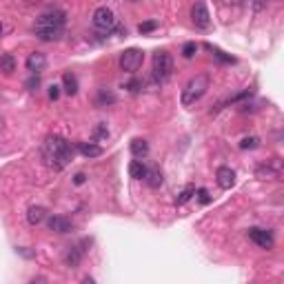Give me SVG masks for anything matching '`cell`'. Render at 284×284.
Wrapping results in <instances>:
<instances>
[{
    "instance_id": "cell-21",
    "label": "cell",
    "mask_w": 284,
    "mask_h": 284,
    "mask_svg": "<svg viewBox=\"0 0 284 284\" xmlns=\"http://www.w3.org/2000/svg\"><path fill=\"white\" fill-rule=\"evenodd\" d=\"M191 195H195V187H191V185H187L185 187V189H182V191H180V193H178V198H175V205H185V202H189V200H191Z\"/></svg>"
},
{
    "instance_id": "cell-18",
    "label": "cell",
    "mask_w": 284,
    "mask_h": 284,
    "mask_svg": "<svg viewBox=\"0 0 284 284\" xmlns=\"http://www.w3.org/2000/svg\"><path fill=\"white\" fill-rule=\"evenodd\" d=\"M0 71L5 76H11L16 71V60L11 54H2L0 56Z\"/></svg>"
},
{
    "instance_id": "cell-26",
    "label": "cell",
    "mask_w": 284,
    "mask_h": 284,
    "mask_svg": "<svg viewBox=\"0 0 284 284\" xmlns=\"http://www.w3.org/2000/svg\"><path fill=\"white\" fill-rule=\"evenodd\" d=\"M155 27H158V22H155V20H147V22H140L138 31H140V34H149V31H153Z\"/></svg>"
},
{
    "instance_id": "cell-33",
    "label": "cell",
    "mask_w": 284,
    "mask_h": 284,
    "mask_svg": "<svg viewBox=\"0 0 284 284\" xmlns=\"http://www.w3.org/2000/svg\"><path fill=\"white\" fill-rule=\"evenodd\" d=\"M129 2H135V0H129Z\"/></svg>"
},
{
    "instance_id": "cell-19",
    "label": "cell",
    "mask_w": 284,
    "mask_h": 284,
    "mask_svg": "<svg viewBox=\"0 0 284 284\" xmlns=\"http://www.w3.org/2000/svg\"><path fill=\"white\" fill-rule=\"evenodd\" d=\"M62 85H65V94H69V95H76L78 94V80H76V76L74 74H62Z\"/></svg>"
},
{
    "instance_id": "cell-1",
    "label": "cell",
    "mask_w": 284,
    "mask_h": 284,
    "mask_svg": "<svg viewBox=\"0 0 284 284\" xmlns=\"http://www.w3.org/2000/svg\"><path fill=\"white\" fill-rule=\"evenodd\" d=\"M67 25V14L62 9H47L45 14H40L36 18L34 34L42 42H56L62 38Z\"/></svg>"
},
{
    "instance_id": "cell-32",
    "label": "cell",
    "mask_w": 284,
    "mask_h": 284,
    "mask_svg": "<svg viewBox=\"0 0 284 284\" xmlns=\"http://www.w3.org/2000/svg\"><path fill=\"white\" fill-rule=\"evenodd\" d=\"M0 34H2V22H0Z\"/></svg>"
},
{
    "instance_id": "cell-27",
    "label": "cell",
    "mask_w": 284,
    "mask_h": 284,
    "mask_svg": "<svg viewBox=\"0 0 284 284\" xmlns=\"http://www.w3.org/2000/svg\"><path fill=\"white\" fill-rule=\"evenodd\" d=\"M195 195H198L200 205H209V202H211V195H209V191H207V189H198V191H195Z\"/></svg>"
},
{
    "instance_id": "cell-23",
    "label": "cell",
    "mask_w": 284,
    "mask_h": 284,
    "mask_svg": "<svg viewBox=\"0 0 284 284\" xmlns=\"http://www.w3.org/2000/svg\"><path fill=\"white\" fill-rule=\"evenodd\" d=\"M195 54H198V42H185L182 45V56L185 58H193Z\"/></svg>"
},
{
    "instance_id": "cell-14",
    "label": "cell",
    "mask_w": 284,
    "mask_h": 284,
    "mask_svg": "<svg viewBox=\"0 0 284 284\" xmlns=\"http://www.w3.org/2000/svg\"><path fill=\"white\" fill-rule=\"evenodd\" d=\"M115 94L114 91H109V89H98V98H95V105L98 107H111V105H115Z\"/></svg>"
},
{
    "instance_id": "cell-11",
    "label": "cell",
    "mask_w": 284,
    "mask_h": 284,
    "mask_svg": "<svg viewBox=\"0 0 284 284\" xmlns=\"http://www.w3.org/2000/svg\"><path fill=\"white\" fill-rule=\"evenodd\" d=\"M27 71H31V74H40V71L47 67V56L40 54V51H36V54H29V58H27Z\"/></svg>"
},
{
    "instance_id": "cell-28",
    "label": "cell",
    "mask_w": 284,
    "mask_h": 284,
    "mask_svg": "<svg viewBox=\"0 0 284 284\" xmlns=\"http://www.w3.org/2000/svg\"><path fill=\"white\" fill-rule=\"evenodd\" d=\"M107 135H109V129H107L105 122H100V127L95 129V138H107Z\"/></svg>"
},
{
    "instance_id": "cell-25",
    "label": "cell",
    "mask_w": 284,
    "mask_h": 284,
    "mask_svg": "<svg viewBox=\"0 0 284 284\" xmlns=\"http://www.w3.org/2000/svg\"><path fill=\"white\" fill-rule=\"evenodd\" d=\"M255 147H260V140L255 138V135H251V138H242V142H240V149H255Z\"/></svg>"
},
{
    "instance_id": "cell-20",
    "label": "cell",
    "mask_w": 284,
    "mask_h": 284,
    "mask_svg": "<svg viewBox=\"0 0 284 284\" xmlns=\"http://www.w3.org/2000/svg\"><path fill=\"white\" fill-rule=\"evenodd\" d=\"M145 182L151 187V189H158L160 185H162V173H160V169H149L147 171V178H145Z\"/></svg>"
},
{
    "instance_id": "cell-17",
    "label": "cell",
    "mask_w": 284,
    "mask_h": 284,
    "mask_svg": "<svg viewBox=\"0 0 284 284\" xmlns=\"http://www.w3.org/2000/svg\"><path fill=\"white\" fill-rule=\"evenodd\" d=\"M80 258H82V251H80L78 246H69V251L65 253V265L69 266V269H76V266L80 265Z\"/></svg>"
},
{
    "instance_id": "cell-30",
    "label": "cell",
    "mask_w": 284,
    "mask_h": 284,
    "mask_svg": "<svg viewBox=\"0 0 284 284\" xmlns=\"http://www.w3.org/2000/svg\"><path fill=\"white\" fill-rule=\"evenodd\" d=\"M58 95H60V87L51 85V87H49V98H51V100H58Z\"/></svg>"
},
{
    "instance_id": "cell-4",
    "label": "cell",
    "mask_w": 284,
    "mask_h": 284,
    "mask_svg": "<svg viewBox=\"0 0 284 284\" xmlns=\"http://www.w3.org/2000/svg\"><path fill=\"white\" fill-rule=\"evenodd\" d=\"M173 74V58H171L169 51H155L153 54V76L160 80V82H165V80L171 78Z\"/></svg>"
},
{
    "instance_id": "cell-5",
    "label": "cell",
    "mask_w": 284,
    "mask_h": 284,
    "mask_svg": "<svg viewBox=\"0 0 284 284\" xmlns=\"http://www.w3.org/2000/svg\"><path fill=\"white\" fill-rule=\"evenodd\" d=\"M91 22H94V27L98 31H102V34H111V31L115 29V25H118L115 14L109 7H98V9L94 11V16H91Z\"/></svg>"
},
{
    "instance_id": "cell-24",
    "label": "cell",
    "mask_w": 284,
    "mask_h": 284,
    "mask_svg": "<svg viewBox=\"0 0 284 284\" xmlns=\"http://www.w3.org/2000/svg\"><path fill=\"white\" fill-rule=\"evenodd\" d=\"M258 178H275L278 175V169H273V167H258Z\"/></svg>"
},
{
    "instance_id": "cell-9",
    "label": "cell",
    "mask_w": 284,
    "mask_h": 284,
    "mask_svg": "<svg viewBox=\"0 0 284 284\" xmlns=\"http://www.w3.org/2000/svg\"><path fill=\"white\" fill-rule=\"evenodd\" d=\"M47 225H49V229L54 231V233H71V231H74V225H71L67 218H62V215H51V218L47 220Z\"/></svg>"
},
{
    "instance_id": "cell-29",
    "label": "cell",
    "mask_w": 284,
    "mask_h": 284,
    "mask_svg": "<svg viewBox=\"0 0 284 284\" xmlns=\"http://www.w3.org/2000/svg\"><path fill=\"white\" fill-rule=\"evenodd\" d=\"M140 87H142V82H138V80H131V82H127V89L133 91V94L140 89Z\"/></svg>"
},
{
    "instance_id": "cell-12",
    "label": "cell",
    "mask_w": 284,
    "mask_h": 284,
    "mask_svg": "<svg viewBox=\"0 0 284 284\" xmlns=\"http://www.w3.org/2000/svg\"><path fill=\"white\" fill-rule=\"evenodd\" d=\"M45 220H47V211H45V207H29V209H27V222H29L31 227L42 225Z\"/></svg>"
},
{
    "instance_id": "cell-2",
    "label": "cell",
    "mask_w": 284,
    "mask_h": 284,
    "mask_svg": "<svg viewBox=\"0 0 284 284\" xmlns=\"http://www.w3.org/2000/svg\"><path fill=\"white\" fill-rule=\"evenodd\" d=\"M42 155H45L47 165L60 171L74 160V147L62 135H47L45 145H42Z\"/></svg>"
},
{
    "instance_id": "cell-7",
    "label": "cell",
    "mask_w": 284,
    "mask_h": 284,
    "mask_svg": "<svg viewBox=\"0 0 284 284\" xmlns=\"http://www.w3.org/2000/svg\"><path fill=\"white\" fill-rule=\"evenodd\" d=\"M249 240L253 242V245H258L260 249H273L275 246V240H273V233L266 229H258V227H253V229H249Z\"/></svg>"
},
{
    "instance_id": "cell-15",
    "label": "cell",
    "mask_w": 284,
    "mask_h": 284,
    "mask_svg": "<svg viewBox=\"0 0 284 284\" xmlns=\"http://www.w3.org/2000/svg\"><path fill=\"white\" fill-rule=\"evenodd\" d=\"M131 153H133L135 158H145V155L149 153V142L142 138L131 140Z\"/></svg>"
},
{
    "instance_id": "cell-16",
    "label": "cell",
    "mask_w": 284,
    "mask_h": 284,
    "mask_svg": "<svg viewBox=\"0 0 284 284\" xmlns=\"http://www.w3.org/2000/svg\"><path fill=\"white\" fill-rule=\"evenodd\" d=\"M147 171H149V169L142 165V160H133V162L129 165V175L133 180H145L147 178Z\"/></svg>"
},
{
    "instance_id": "cell-3",
    "label": "cell",
    "mask_w": 284,
    "mask_h": 284,
    "mask_svg": "<svg viewBox=\"0 0 284 284\" xmlns=\"http://www.w3.org/2000/svg\"><path fill=\"white\" fill-rule=\"evenodd\" d=\"M207 89H209V76L200 74V76H195V78H191L189 82H187V87L182 89V98H180L182 105L185 107L195 105V102L207 94Z\"/></svg>"
},
{
    "instance_id": "cell-6",
    "label": "cell",
    "mask_w": 284,
    "mask_h": 284,
    "mask_svg": "<svg viewBox=\"0 0 284 284\" xmlns=\"http://www.w3.org/2000/svg\"><path fill=\"white\" fill-rule=\"evenodd\" d=\"M142 60H145V54H142V49H135V47H131V49H127V51H122V54H120L118 65H120V69H122V71H129V74H133V71L140 69Z\"/></svg>"
},
{
    "instance_id": "cell-8",
    "label": "cell",
    "mask_w": 284,
    "mask_h": 284,
    "mask_svg": "<svg viewBox=\"0 0 284 284\" xmlns=\"http://www.w3.org/2000/svg\"><path fill=\"white\" fill-rule=\"evenodd\" d=\"M191 20H193V25L200 27V29H207V27H209L211 16H209V9H207V5L202 0L191 7Z\"/></svg>"
},
{
    "instance_id": "cell-13",
    "label": "cell",
    "mask_w": 284,
    "mask_h": 284,
    "mask_svg": "<svg viewBox=\"0 0 284 284\" xmlns=\"http://www.w3.org/2000/svg\"><path fill=\"white\" fill-rule=\"evenodd\" d=\"M78 151L85 155V158H100V155H102V147L95 145V142H80Z\"/></svg>"
},
{
    "instance_id": "cell-31",
    "label": "cell",
    "mask_w": 284,
    "mask_h": 284,
    "mask_svg": "<svg viewBox=\"0 0 284 284\" xmlns=\"http://www.w3.org/2000/svg\"><path fill=\"white\" fill-rule=\"evenodd\" d=\"M74 182H76V185H85V182H87V175L85 173H76L74 175Z\"/></svg>"
},
{
    "instance_id": "cell-22",
    "label": "cell",
    "mask_w": 284,
    "mask_h": 284,
    "mask_svg": "<svg viewBox=\"0 0 284 284\" xmlns=\"http://www.w3.org/2000/svg\"><path fill=\"white\" fill-rule=\"evenodd\" d=\"M207 49H209L211 54H213L215 58L220 60V62H227V65H233V62H235V58H231V56H227L225 51H220L218 47H211V45H207Z\"/></svg>"
},
{
    "instance_id": "cell-10",
    "label": "cell",
    "mask_w": 284,
    "mask_h": 284,
    "mask_svg": "<svg viewBox=\"0 0 284 284\" xmlns=\"http://www.w3.org/2000/svg\"><path fill=\"white\" fill-rule=\"evenodd\" d=\"M215 180H218V187L220 189H231V187L235 185V173L233 169H229V167H220L218 173H215Z\"/></svg>"
}]
</instances>
